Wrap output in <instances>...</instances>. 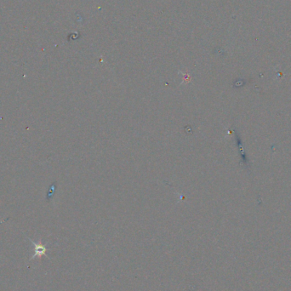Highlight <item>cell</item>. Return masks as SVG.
<instances>
[{
	"label": "cell",
	"instance_id": "1",
	"mask_svg": "<svg viewBox=\"0 0 291 291\" xmlns=\"http://www.w3.org/2000/svg\"><path fill=\"white\" fill-rule=\"evenodd\" d=\"M32 244H33V247H34V255H32V258H35V257H41L42 255H46V251H47V249L45 246H44L43 244L41 243H34V242H32Z\"/></svg>",
	"mask_w": 291,
	"mask_h": 291
}]
</instances>
